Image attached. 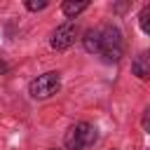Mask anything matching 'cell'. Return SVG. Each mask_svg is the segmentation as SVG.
<instances>
[{"instance_id": "obj_4", "label": "cell", "mask_w": 150, "mask_h": 150, "mask_svg": "<svg viewBox=\"0 0 150 150\" xmlns=\"http://www.w3.org/2000/svg\"><path fill=\"white\" fill-rule=\"evenodd\" d=\"M75 35H77V26H75V21H66V23H61V26H56V30L52 33V40H49V45L54 47V49H68L73 42H75Z\"/></svg>"}, {"instance_id": "obj_6", "label": "cell", "mask_w": 150, "mask_h": 150, "mask_svg": "<svg viewBox=\"0 0 150 150\" xmlns=\"http://www.w3.org/2000/svg\"><path fill=\"white\" fill-rule=\"evenodd\" d=\"M89 7V2H73V0H68V2H63L61 5V9H63V14L68 16V19H75L80 12H84Z\"/></svg>"}, {"instance_id": "obj_8", "label": "cell", "mask_w": 150, "mask_h": 150, "mask_svg": "<svg viewBox=\"0 0 150 150\" xmlns=\"http://www.w3.org/2000/svg\"><path fill=\"white\" fill-rule=\"evenodd\" d=\"M138 23H141V30L145 35H150V5H145L138 14Z\"/></svg>"}, {"instance_id": "obj_5", "label": "cell", "mask_w": 150, "mask_h": 150, "mask_svg": "<svg viewBox=\"0 0 150 150\" xmlns=\"http://www.w3.org/2000/svg\"><path fill=\"white\" fill-rule=\"evenodd\" d=\"M131 70H134V75L141 77V80H148V77H150V56H148V52H141V54L134 59Z\"/></svg>"}, {"instance_id": "obj_2", "label": "cell", "mask_w": 150, "mask_h": 150, "mask_svg": "<svg viewBox=\"0 0 150 150\" xmlns=\"http://www.w3.org/2000/svg\"><path fill=\"white\" fill-rule=\"evenodd\" d=\"M98 54L112 63L122 59V35L115 26L98 28Z\"/></svg>"}, {"instance_id": "obj_7", "label": "cell", "mask_w": 150, "mask_h": 150, "mask_svg": "<svg viewBox=\"0 0 150 150\" xmlns=\"http://www.w3.org/2000/svg\"><path fill=\"white\" fill-rule=\"evenodd\" d=\"M84 49L91 54H98V30H87L84 33Z\"/></svg>"}, {"instance_id": "obj_3", "label": "cell", "mask_w": 150, "mask_h": 150, "mask_svg": "<svg viewBox=\"0 0 150 150\" xmlns=\"http://www.w3.org/2000/svg\"><path fill=\"white\" fill-rule=\"evenodd\" d=\"M59 89H61V75L54 73V70H49V73H45V75H38V77L28 84V94H30L33 98H49V96H54Z\"/></svg>"}, {"instance_id": "obj_9", "label": "cell", "mask_w": 150, "mask_h": 150, "mask_svg": "<svg viewBox=\"0 0 150 150\" xmlns=\"http://www.w3.org/2000/svg\"><path fill=\"white\" fill-rule=\"evenodd\" d=\"M26 7H28L30 12H38V9H45V7H47V0H40V2H35V0H28V2H26Z\"/></svg>"}, {"instance_id": "obj_1", "label": "cell", "mask_w": 150, "mask_h": 150, "mask_svg": "<svg viewBox=\"0 0 150 150\" xmlns=\"http://www.w3.org/2000/svg\"><path fill=\"white\" fill-rule=\"evenodd\" d=\"M96 138H98V134H96V127L94 124L77 122V124H73L66 131L63 143H66V150H87V148H91L96 143Z\"/></svg>"}]
</instances>
